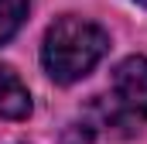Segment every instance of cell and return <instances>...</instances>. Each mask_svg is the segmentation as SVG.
I'll return each instance as SVG.
<instances>
[{"instance_id":"obj_1","label":"cell","mask_w":147,"mask_h":144,"mask_svg":"<svg viewBox=\"0 0 147 144\" xmlns=\"http://www.w3.org/2000/svg\"><path fill=\"white\" fill-rule=\"evenodd\" d=\"M106 52H110V35L96 21L65 14L45 31L41 65L55 82L69 86V82H79L82 75H89L103 62Z\"/></svg>"},{"instance_id":"obj_2","label":"cell","mask_w":147,"mask_h":144,"mask_svg":"<svg viewBox=\"0 0 147 144\" xmlns=\"http://www.w3.org/2000/svg\"><path fill=\"white\" fill-rule=\"evenodd\" d=\"M113 113L147 120V55H130L113 72Z\"/></svg>"},{"instance_id":"obj_3","label":"cell","mask_w":147,"mask_h":144,"mask_svg":"<svg viewBox=\"0 0 147 144\" xmlns=\"http://www.w3.org/2000/svg\"><path fill=\"white\" fill-rule=\"evenodd\" d=\"M31 113V93L17 79L10 65H0V117L3 120H24Z\"/></svg>"},{"instance_id":"obj_4","label":"cell","mask_w":147,"mask_h":144,"mask_svg":"<svg viewBox=\"0 0 147 144\" xmlns=\"http://www.w3.org/2000/svg\"><path fill=\"white\" fill-rule=\"evenodd\" d=\"M28 7H31V0H0V45H7L21 31Z\"/></svg>"},{"instance_id":"obj_5","label":"cell","mask_w":147,"mask_h":144,"mask_svg":"<svg viewBox=\"0 0 147 144\" xmlns=\"http://www.w3.org/2000/svg\"><path fill=\"white\" fill-rule=\"evenodd\" d=\"M62 144H92V127H86V124H72V127L65 130Z\"/></svg>"},{"instance_id":"obj_6","label":"cell","mask_w":147,"mask_h":144,"mask_svg":"<svg viewBox=\"0 0 147 144\" xmlns=\"http://www.w3.org/2000/svg\"><path fill=\"white\" fill-rule=\"evenodd\" d=\"M137 3H144V7H147V0H137Z\"/></svg>"}]
</instances>
